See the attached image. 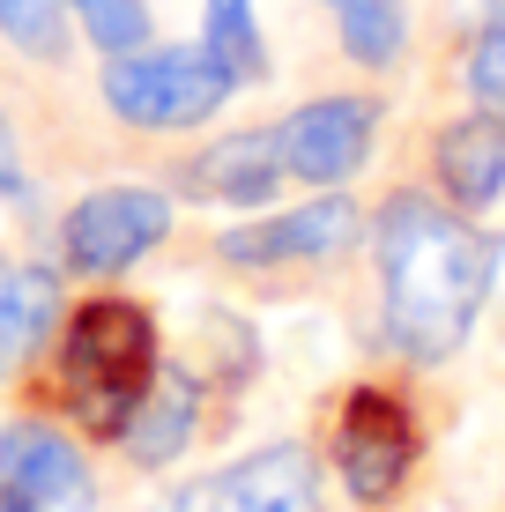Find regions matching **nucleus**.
<instances>
[{
    "label": "nucleus",
    "instance_id": "1",
    "mask_svg": "<svg viewBox=\"0 0 505 512\" xmlns=\"http://www.w3.org/2000/svg\"><path fill=\"white\" fill-rule=\"evenodd\" d=\"M372 245L387 282V334L416 364L454 357L498 282V238H483L476 223L424 193H394L372 223Z\"/></svg>",
    "mask_w": 505,
    "mask_h": 512
},
{
    "label": "nucleus",
    "instance_id": "2",
    "mask_svg": "<svg viewBox=\"0 0 505 512\" xmlns=\"http://www.w3.org/2000/svg\"><path fill=\"white\" fill-rule=\"evenodd\" d=\"M60 386L75 401V416L90 423L97 438H119L134 416V401L149 394L156 379V320L127 297H90L75 305L67 320V342H60Z\"/></svg>",
    "mask_w": 505,
    "mask_h": 512
},
{
    "label": "nucleus",
    "instance_id": "3",
    "mask_svg": "<svg viewBox=\"0 0 505 512\" xmlns=\"http://www.w3.org/2000/svg\"><path fill=\"white\" fill-rule=\"evenodd\" d=\"M238 82L216 67V52L194 45H134L104 67V104H112L127 127H201Z\"/></svg>",
    "mask_w": 505,
    "mask_h": 512
},
{
    "label": "nucleus",
    "instance_id": "4",
    "mask_svg": "<svg viewBox=\"0 0 505 512\" xmlns=\"http://www.w3.org/2000/svg\"><path fill=\"white\" fill-rule=\"evenodd\" d=\"M164 231H171V201L156 186H97L90 201H75L60 238L82 275H119L142 253H156Z\"/></svg>",
    "mask_w": 505,
    "mask_h": 512
},
{
    "label": "nucleus",
    "instance_id": "5",
    "mask_svg": "<svg viewBox=\"0 0 505 512\" xmlns=\"http://www.w3.org/2000/svg\"><path fill=\"white\" fill-rule=\"evenodd\" d=\"M171 512H320V461L305 446H268L171 490Z\"/></svg>",
    "mask_w": 505,
    "mask_h": 512
},
{
    "label": "nucleus",
    "instance_id": "6",
    "mask_svg": "<svg viewBox=\"0 0 505 512\" xmlns=\"http://www.w3.org/2000/svg\"><path fill=\"white\" fill-rule=\"evenodd\" d=\"M379 112L364 97H312L275 127V149H283V171L305 186H342L350 171L372 156Z\"/></svg>",
    "mask_w": 505,
    "mask_h": 512
},
{
    "label": "nucleus",
    "instance_id": "7",
    "mask_svg": "<svg viewBox=\"0 0 505 512\" xmlns=\"http://www.w3.org/2000/svg\"><path fill=\"white\" fill-rule=\"evenodd\" d=\"M335 461H342V483H350V498L379 505L402 490V475L416 461V423L394 394H350V409H342V438H335Z\"/></svg>",
    "mask_w": 505,
    "mask_h": 512
},
{
    "label": "nucleus",
    "instance_id": "8",
    "mask_svg": "<svg viewBox=\"0 0 505 512\" xmlns=\"http://www.w3.org/2000/svg\"><path fill=\"white\" fill-rule=\"evenodd\" d=\"M364 231L357 201L342 193H320V201L290 208V216H268V223H246L216 245L231 268H283V260H327V253H350V238Z\"/></svg>",
    "mask_w": 505,
    "mask_h": 512
},
{
    "label": "nucleus",
    "instance_id": "9",
    "mask_svg": "<svg viewBox=\"0 0 505 512\" xmlns=\"http://www.w3.org/2000/svg\"><path fill=\"white\" fill-rule=\"evenodd\" d=\"M0 483H15L30 505H67V512L90 505V468L45 423H8L0 431Z\"/></svg>",
    "mask_w": 505,
    "mask_h": 512
},
{
    "label": "nucleus",
    "instance_id": "10",
    "mask_svg": "<svg viewBox=\"0 0 505 512\" xmlns=\"http://www.w3.org/2000/svg\"><path fill=\"white\" fill-rule=\"evenodd\" d=\"M275 179H283V149H275V134H253V127L208 141L194 164H186V186H194V201H231V208L268 201Z\"/></svg>",
    "mask_w": 505,
    "mask_h": 512
},
{
    "label": "nucleus",
    "instance_id": "11",
    "mask_svg": "<svg viewBox=\"0 0 505 512\" xmlns=\"http://www.w3.org/2000/svg\"><path fill=\"white\" fill-rule=\"evenodd\" d=\"M194 423H201V386H194V372H164V364H156L149 394L134 401V416H127V431H119V438H127L134 468H164V461H179V453H186Z\"/></svg>",
    "mask_w": 505,
    "mask_h": 512
},
{
    "label": "nucleus",
    "instance_id": "12",
    "mask_svg": "<svg viewBox=\"0 0 505 512\" xmlns=\"http://www.w3.org/2000/svg\"><path fill=\"white\" fill-rule=\"evenodd\" d=\"M439 186L461 208H491L505 193V112H476L439 134Z\"/></svg>",
    "mask_w": 505,
    "mask_h": 512
},
{
    "label": "nucleus",
    "instance_id": "13",
    "mask_svg": "<svg viewBox=\"0 0 505 512\" xmlns=\"http://www.w3.org/2000/svg\"><path fill=\"white\" fill-rule=\"evenodd\" d=\"M52 320H60V282H52V268L0 260V379L38 357Z\"/></svg>",
    "mask_w": 505,
    "mask_h": 512
},
{
    "label": "nucleus",
    "instance_id": "14",
    "mask_svg": "<svg viewBox=\"0 0 505 512\" xmlns=\"http://www.w3.org/2000/svg\"><path fill=\"white\" fill-rule=\"evenodd\" d=\"M201 45L216 52V67L231 82H268V45H260V30H253V0H208Z\"/></svg>",
    "mask_w": 505,
    "mask_h": 512
},
{
    "label": "nucleus",
    "instance_id": "15",
    "mask_svg": "<svg viewBox=\"0 0 505 512\" xmlns=\"http://www.w3.org/2000/svg\"><path fill=\"white\" fill-rule=\"evenodd\" d=\"M402 38H409L402 0H342V52L350 60L387 67V60H402Z\"/></svg>",
    "mask_w": 505,
    "mask_h": 512
},
{
    "label": "nucleus",
    "instance_id": "16",
    "mask_svg": "<svg viewBox=\"0 0 505 512\" xmlns=\"http://www.w3.org/2000/svg\"><path fill=\"white\" fill-rule=\"evenodd\" d=\"M0 38H8L15 52H38V60H52V52L67 45L60 0H0Z\"/></svg>",
    "mask_w": 505,
    "mask_h": 512
},
{
    "label": "nucleus",
    "instance_id": "17",
    "mask_svg": "<svg viewBox=\"0 0 505 512\" xmlns=\"http://www.w3.org/2000/svg\"><path fill=\"white\" fill-rule=\"evenodd\" d=\"M75 8H82V30H90L112 60L149 38V8H142V0H75Z\"/></svg>",
    "mask_w": 505,
    "mask_h": 512
},
{
    "label": "nucleus",
    "instance_id": "18",
    "mask_svg": "<svg viewBox=\"0 0 505 512\" xmlns=\"http://www.w3.org/2000/svg\"><path fill=\"white\" fill-rule=\"evenodd\" d=\"M468 97L483 104V112H505V23H491L468 52Z\"/></svg>",
    "mask_w": 505,
    "mask_h": 512
},
{
    "label": "nucleus",
    "instance_id": "19",
    "mask_svg": "<svg viewBox=\"0 0 505 512\" xmlns=\"http://www.w3.org/2000/svg\"><path fill=\"white\" fill-rule=\"evenodd\" d=\"M0 193H23V164H15V134L0 119Z\"/></svg>",
    "mask_w": 505,
    "mask_h": 512
},
{
    "label": "nucleus",
    "instance_id": "20",
    "mask_svg": "<svg viewBox=\"0 0 505 512\" xmlns=\"http://www.w3.org/2000/svg\"><path fill=\"white\" fill-rule=\"evenodd\" d=\"M0 512H38V505H30L23 490H15V483H0Z\"/></svg>",
    "mask_w": 505,
    "mask_h": 512
},
{
    "label": "nucleus",
    "instance_id": "21",
    "mask_svg": "<svg viewBox=\"0 0 505 512\" xmlns=\"http://www.w3.org/2000/svg\"><path fill=\"white\" fill-rule=\"evenodd\" d=\"M335 8H342V0H335Z\"/></svg>",
    "mask_w": 505,
    "mask_h": 512
}]
</instances>
